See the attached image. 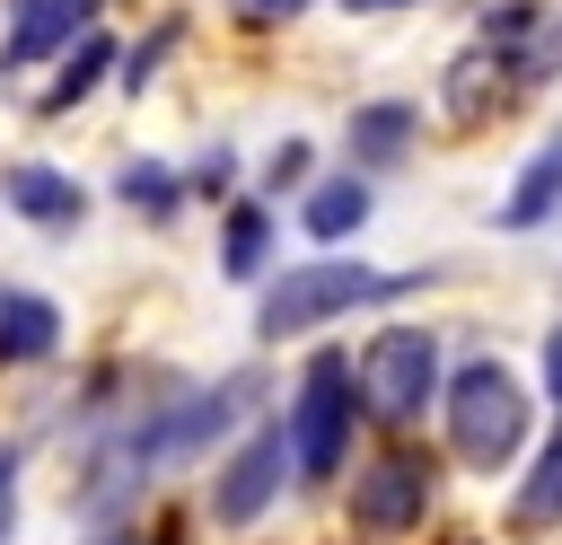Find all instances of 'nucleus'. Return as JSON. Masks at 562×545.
Returning a JSON list of instances; mask_svg holds the SVG:
<instances>
[{
  "instance_id": "1",
  "label": "nucleus",
  "mask_w": 562,
  "mask_h": 545,
  "mask_svg": "<svg viewBox=\"0 0 562 545\" xmlns=\"http://www.w3.org/2000/svg\"><path fill=\"white\" fill-rule=\"evenodd\" d=\"M544 79H562V18L536 9V0H501V9H483L474 44L448 62L439 97H448L457 123H483V114H509Z\"/></svg>"
},
{
  "instance_id": "2",
  "label": "nucleus",
  "mask_w": 562,
  "mask_h": 545,
  "mask_svg": "<svg viewBox=\"0 0 562 545\" xmlns=\"http://www.w3.org/2000/svg\"><path fill=\"white\" fill-rule=\"evenodd\" d=\"M237 404H246V378H220V387H184V396H158L149 413H132L105 448H97V483H88V501L105 510V501H123L132 483H149V475H167V466H193L202 448H220V431L237 422Z\"/></svg>"
},
{
  "instance_id": "3",
  "label": "nucleus",
  "mask_w": 562,
  "mask_h": 545,
  "mask_svg": "<svg viewBox=\"0 0 562 545\" xmlns=\"http://www.w3.org/2000/svg\"><path fill=\"white\" fill-rule=\"evenodd\" d=\"M404 290H422V272H378V264H360V255H307V264H290L281 281H263L255 334H263V343L316 334V325H334V316H351V308H386V299H404Z\"/></svg>"
},
{
  "instance_id": "4",
  "label": "nucleus",
  "mask_w": 562,
  "mask_h": 545,
  "mask_svg": "<svg viewBox=\"0 0 562 545\" xmlns=\"http://www.w3.org/2000/svg\"><path fill=\"white\" fill-rule=\"evenodd\" d=\"M439 404H448V448H457V466L492 475V466H509V457L527 448V387H518L509 360H492V352L457 360L448 387H439Z\"/></svg>"
},
{
  "instance_id": "5",
  "label": "nucleus",
  "mask_w": 562,
  "mask_h": 545,
  "mask_svg": "<svg viewBox=\"0 0 562 545\" xmlns=\"http://www.w3.org/2000/svg\"><path fill=\"white\" fill-rule=\"evenodd\" d=\"M351 352H334V343H316L307 352V369H299V396H290V422H281V440H290V475L299 483H334V466H342V448H351Z\"/></svg>"
},
{
  "instance_id": "6",
  "label": "nucleus",
  "mask_w": 562,
  "mask_h": 545,
  "mask_svg": "<svg viewBox=\"0 0 562 545\" xmlns=\"http://www.w3.org/2000/svg\"><path fill=\"white\" fill-rule=\"evenodd\" d=\"M351 387H360V413L378 422H422V404H439V334L430 325H378L351 360Z\"/></svg>"
},
{
  "instance_id": "7",
  "label": "nucleus",
  "mask_w": 562,
  "mask_h": 545,
  "mask_svg": "<svg viewBox=\"0 0 562 545\" xmlns=\"http://www.w3.org/2000/svg\"><path fill=\"white\" fill-rule=\"evenodd\" d=\"M430 519V457L422 448H386L351 475V527L360 536H413Z\"/></svg>"
},
{
  "instance_id": "8",
  "label": "nucleus",
  "mask_w": 562,
  "mask_h": 545,
  "mask_svg": "<svg viewBox=\"0 0 562 545\" xmlns=\"http://www.w3.org/2000/svg\"><path fill=\"white\" fill-rule=\"evenodd\" d=\"M281 466H290L281 422H255V431L211 466V519H220V527H255V519L281 501Z\"/></svg>"
},
{
  "instance_id": "9",
  "label": "nucleus",
  "mask_w": 562,
  "mask_h": 545,
  "mask_svg": "<svg viewBox=\"0 0 562 545\" xmlns=\"http://www.w3.org/2000/svg\"><path fill=\"white\" fill-rule=\"evenodd\" d=\"M97 9H105V0H18L9 44H0V70H26V62H44V53H70L79 35H97Z\"/></svg>"
},
{
  "instance_id": "10",
  "label": "nucleus",
  "mask_w": 562,
  "mask_h": 545,
  "mask_svg": "<svg viewBox=\"0 0 562 545\" xmlns=\"http://www.w3.org/2000/svg\"><path fill=\"white\" fill-rule=\"evenodd\" d=\"M0 202H9L18 220H35V229H79V220H88L79 176H70V167H44V158H18V167L0 176Z\"/></svg>"
},
{
  "instance_id": "11",
  "label": "nucleus",
  "mask_w": 562,
  "mask_h": 545,
  "mask_svg": "<svg viewBox=\"0 0 562 545\" xmlns=\"http://www.w3.org/2000/svg\"><path fill=\"white\" fill-rule=\"evenodd\" d=\"M413 132H422V114H413L404 97H378V105H360V114L342 123V158H351V176H378V167H395V158L413 149Z\"/></svg>"
},
{
  "instance_id": "12",
  "label": "nucleus",
  "mask_w": 562,
  "mask_h": 545,
  "mask_svg": "<svg viewBox=\"0 0 562 545\" xmlns=\"http://www.w3.org/2000/svg\"><path fill=\"white\" fill-rule=\"evenodd\" d=\"M61 352V308L44 290H0V369H35Z\"/></svg>"
},
{
  "instance_id": "13",
  "label": "nucleus",
  "mask_w": 562,
  "mask_h": 545,
  "mask_svg": "<svg viewBox=\"0 0 562 545\" xmlns=\"http://www.w3.org/2000/svg\"><path fill=\"white\" fill-rule=\"evenodd\" d=\"M105 70H114V35H79V44L61 53V70L44 79V97H35V123H61L70 105H88Z\"/></svg>"
},
{
  "instance_id": "14",
  "label": "nucleus",
  "mask_w": 562,
  "mask_h": 545,
  "mask_svg": "<svg viewBox=\"0 0 562 545\" xmlns=\"http://www.w3.org/2000/svg\"><path fill=\"white\" fill-rule=\"evenodd\" d=\"M553 211H562V132L518 167V185L501 193V211H492V220H501V229H544Z\"/></svg>"
},
{
  "instance_id": "15",
  "label": "nucleus",
  "mask_w": 562,
  "mask_h": 545,
  "mask_svg": "<svg viewBox=\"0 0 562 545\" xmlns=\"http://www.w3.org/2000/svg\"><path fill=\"white\" fill-rule=\"evenodd\" d=\"M378 211V193L360 185V176H325V185H307V202H299V229L316 237V246H342L360 220Z\"/></svg>"
},
{
  "instance_id": "16",
  "label": "nucleus",
  "mask_w": 562,
  "mask_h": 545,
  "mask_svg": "<svg viewBox=\"0 0 562 545\" xmlns=\"http://www.w3.org/2000/svg\"><path fill=\"white\" fill-rule=\"evenodd\" d=\"M509 527H527V536L562 527V422H553V440L536 448V466H527V483H518V501H509Z\"/></svg>"
},
{
  "instance_id": "17",
  "label": "nucleus",
  "mask_w": 562,
  "mask_h": 545,
  "mask_svg": "<svg viewBox=\"0 0 562 545\" xmlns=\"http://www.w3.org/2000/svg\"><path fill=\"white\" fill-rule=\"evenodd\" d=\"M263 264H272V211H263V202H228L220 272H228V281H263Z\"/></svg>"
},
{
  "instance_id": "18",
  "label": "nucleus",
  "mask_w": 562,
  "mask_h": 545,
  "mask_svg": "<svg viewBox=\"0 0 562 545\" xmlns=\"http://www.w3.org/2000/svg\"><path fill=\"white\" fill-rule=\"evenodd\" d=\"M114 193H123V202H132L140 220H176V202H184V176H176L167 158H132Z\"/></svg>"
},
{
  "instance_id": "19",
  "label": "nucleus",
  "mask_w": 562,
  "mask_h": 545,
  "mask_svg": "<svg viewBox=\"0 0 562 545\" xmlns=\"http://www.w3.org/2000/svg\"><path fill=\"white\" fill-rule=\"evenodd\" d=\"M176 35H184V26L167 18V26H149V35H140L132 53H123V88H132V97H140V88H149V79L167 70V44H176Z\"/></svg>"
},
{
  "instance_id": "20",
  "label": "nucleus",
  "mask_w": 562,
  "mask_h": 545,
  "mask_svg": "<svg viewBox=\"0 0 562 545\" xmlns=\"http://www.w3.org/2000/svg\"><path fill=\"white\" fill-rule=\"evenodd\" d=\"M18 475H26V457H18L9 440H0V545L18 536Z\"/></svg>"
},
{
  "instance_id": "21",
  "label": "nucleus",
  "mask_w": 562,
  "mask_h": 545,
  "mask_svg": "<svg viewBox=\"0 0 562 545\" xmlns=\"http://www.w3.org/2000/svg\"><path fill=\"white\" fill-rule=\"evenodd\" d=\"M307 176V141H281L272 158H263V185H299Z\"/></svg>"
},
{
  "instance_id": "22",
  "label": "nucleus",
  "mask_w": 562,
  "mask_h": 545,
  "mask_svg": "<svg viewBox=\"0 0 562 545\" xmlns=\"http://www.w3.org/2000/svg\"><path fill=\"white\" fill-rule=\"evenodd\" d=\"M228 167H237V158H228V149H211V158L184 176V193H228Z\"/></svg>"
},
{
  "instance_id": "23",
  "label": "nucleus",
  "mask_w": 562,
  "mask_h": 545,
  "mask_svg": "<svg viewBox=\"0 0 562 545\" xmlns=\"http://www.w3.org/2000/svg\"><path fill=\"white\" fill-rule=\"evenodd\" d=\"M228 9H237L246 26H281V18H299L307 0H228Z\"/></svg>"
},
{
  "instance_id": "24",
  "label": "nucleus",
  "mask_w": 562,
  "mask_h": 545,
  "mask_svg": "<svg viewBox=\"0 0 562 545\" xmlns=\"http://www.w3.org/2000/svg\"><path fill=\"white\" fill-rule=\"evenodd\" d=\"M544 396H553V404H562V325H553V334H544Z\"/></svg>"
},
{
  "instance_id": "25",
  "label": "nucleus",
  "mask_w": 562,
  "mask_h": 545,
  "mask_svg": "<svg viewBox=\"0 0 562 545\" xmlns=\"http://www.w3.org/2000/svg\"><path fill=\"white\" fill-rule=\"evenodd\" d=\"M351 18H386V9H413V0H342Z\"/></svg>"
},
{
  "instance_id": "26",
  "label": "nucleus",
  "mask_w": 562,
  "mask_h": 545,
  "mask_svg": "<svg viewBox=\"0 0 562 545\" xmlns=\"http://www.w3.org/2000/svg\"><path fill=\"white\" fill-rule=\"evenodd\" d=\"M158 545H176V536H158Z\"/></svg>"
},
{
  "instance_id": "27",
  "label": "nucleus",
  "mask_w": 562,
  "mask_h": 545,
  "mask_svg": "<svg viewBox=\"0 0 562 545\" xmlns=\"http://www.w3.org/2000/svg\"><path fill=\"white\" fill-rule=\"evenodd\" d=\"M105 545H123V536H105Z\"/></svg>"
}]
</instances>
